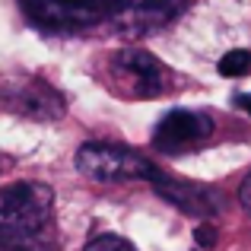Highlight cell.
<instances>
[{"label":"cell","instance_id":"obj_1","mask_svg":"<svg viewBox=\"0 0 251 251\" xmlns=\"http://www.w3.org/2000/svg\"><path fill=\"white\" fill-rule=\"evenodd\" d=\"M54 191L38 181L0 188V251H54Z\"/></svg>","mask_w":251,"mask_h":251},{"label":"cell","instance_id":"obj_2","mask_svg":"<svg viewBox=\"0 0 251 251\" xmlns=\"http://www.w3.org/2000/svg\"><path fill=\"white\" fill-rule=\"evenodd\" d=\"M76 169L86 178L102 184L115 181H153V175L159 169L137 150H127L121 143H83L74 156Z\"/></svg>","mask_w":251,"mask_h":251},{"label":"cell","instance_id":"obj_3","mask_svg":"<svg viewBox=\"0 0 251 251\" xmlns=\"http://www.w3.org/2000/svg\"><path fill=\"white\" fill-rule=\"evenodd\" d=\"M111 89L121 99H156L169 89V70L143 48H121L108 64Z\"/></svg>","mask_w":251,"mask_h":251},{"label":"cell","instance_id":"obj_4","mask_svg":"<svg viewBox=\"0 0 251 251\" xmlns=\"http://www.w3.org/2000/svg\"><path fill=\"white\" fill-rule=\"evenodd\" d=\"M23 10L48 32H80L108 16V0H23Z\"/></svg>","mask_w":251,"mask_h":251},{"label":"cell","instance_id":"obj_5","mask_svg":"<svg viewBox=\"0 0 251 251\" xmlns=\"http://www.w3.org/2000/svg\"><path fill=\"white\" fill-rule=\"evenodd\" d=\"M213 134V118L201 115L191 108H172L159 118L153 130V147L156 153L178 156V153H191L201 143H207V137Z\"/></svg>","mask_w":251,"mask_h":251},{"label":"cell","instance_id":"obj_6","mask_svg":"<svg viewBox=\"0 0 251 251\" xmlns=\"http://www.w3.org/2000/svg\"><path fill=\"white\" fill-rule=\"evenodd\" d=\"M188 0H108V16L127 32H150L172 23Z\"/></svg>","mask_w":251,"mask_h":251},{"label":"cell","instance_id":"obj_7","mask_svg":"<svg viewBox=\"0 0 251 251\" xmlns=\"http://www.w3.org/2000/svg\"><path fill=\"white\" fill-rule=\"evenodd\" d=\"M0 102L13 111L32 118V121H54L64 115V99L57 89L45 86L42 80H19L0 92Z\"/></svg>","mask_w":251,"mask_h":251},{"label":"cell","instance_id":"obj_8","mask_svg":"<svg viewBox=\"0 0 251 251\" xmlns=\"http://www.w3.org/2000/svg\"><path fill=\"white\" fill-rule=\"evenodd\" d=\"M153 188H156V194L166 197L169 203H175L178 210H184V213H191V216H201V220H213L223 210L220 191L207 188V184L178 181V178H169V175H162V172H156Z\"/></svg>","mask_w":251,"mask_h":251},{"label":"cell","instance_id":"obj_9","mask_svg":"<svg viewBox=\"0 0 251 251\" xmlns=\"http://www.w3.org/2000/svg\"><path fill=\"white\" fill-rule=\"evenodd\" d=\"M248 70H251V51L235 48V51L220 57V74L223 76H245Z\"/></svg>","mask_w":251,"mask_h":251},{"label":"cell","instance_id":"obj_10","mask_svg":"<svg viewBox=\"0 0 251 251\" xmlns=\"http://www.w3.org/2000/svg\"><path fill=\"white\" fill-rule=\"evenodd\" d=\"M86 251H137L134 245H130L127 239H121V235H96V239L86 245Z\"/></svg>","mask_w":251,"mask_h":251},{"label":"cell","instance_id":"obj_11","mask_svg":"<svg viewBox=\"0 0 251 251\" xmlns=\"http://www.w3.org/2000/svg\"><path fill=\"white\" fill-rule=\"evenodd\" d=\"M194 239H197V245H201V248H213V242H216V232H213L210 226H201V229L194 232Z\"/></svg>","mask_w":251,"mask_h":251},{"label":"cell","instance_id":"obj_12","mask_svg":"<svg viewBox=\"0 0 251 251\" xmlns=\"http://www.w3.org/2000/svg\"><path fill=\"white\" fill-rule=\"evenodd\" d=\"M239 203L245 207V213H251V175L242 181V188H239Z\"/></svg>","mask_w":251,"mask_h":251},{"label":"cell","instance_id":"obj_13","mask_svg":"<svg viewBox=\"0 0 251 251\" xmlns=\"http://www.w3.org/2000/svg\"><path fill=\"white\" fill-rule=\"evenodd\" d=\"M235 105H239L242 111H248V115H251V92H239V96H235Z\"/></svg>","mask_w":251,"mask_h":251}]
</instances>
